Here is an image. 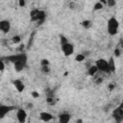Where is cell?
<instances>
[{
	"instance_id": "cell-1",
	"label": "cell",
	"mask_w": 123,
	"mask_h": 123,
	"mask_svg": "<svg viewBox=\"0 0 123 123\" xmlns=\"http://www.w3.org/2000/svg\"><path fill=\"white\" fill-rule=\"evenodd\" d=\"M118 28H119V23H118L117 19L115 17H111L108 20V32H109V34L111 36H114L118 32Z\"/></svg>"
},
{
	"instance_id": "cell-2",
	"label": "cell",
	"mask_w": 123,
	"mask_h": 123,
	"mask_svg": "<svg viewBox=\"0 0 123 123\" xmlns=\"http://www.w3.org/2000/svg\"><path fill=\"white\" fill-rule=\"evenodd\" d=\"M95 65L98 68V71H101L104 73H111L110 68H109V64H108V61H106L104 59H99L96 61Z\"/></svg>"
},
{
	"instance_id": "cell-3",
	"label": "cell",
	"mask_w": 123,
	"mask_h": 123,
	"mask_svg": "<svg viewBox=\"0 0 123 123\" xmlns=\"http://www.w3.org/2000/svg\"><path fill=\"white\" fill-rule=\"evenodd\" d=\"M26 63H27V57H26V55L24 54L18 61H16V62L13 63V66H14L15 71H17V72L22 71V70L25 68Z\"/></svg>"
},
{
	"instance_id": "cell-4",
	"label": "cell",
	"mask_w": 123,
	"mask_h": 123,
	"mask_svg": "<svg viewBox=\"0 0 123 123\" xmlns=\"http://www.w3.org/2000/svg\"><path fill=\"white\" fill-rule=\"evenodd\" d=\"M61 47H62V51L63 52V54L65 56H67V57L68 56H71L73 54V52H74V47L69 42H66V43L61 45Z\"/></svg>"
},
{
	"instance_id": "cell-5",
	"label": "cell",
	"mask_w": 123,
	"mask_h": 123,
	"mask_svg": "<svg viewBox=\"0 0 123 123\" xmlns=\"http://www.w3.org/2000/svg\"><path fill=\"white\" fill-rule=\"evenodd\" d=\"M113 117L115 118L116 122H121L123 119V109L122 106L118 107L115 109V111H113Z\"/></svg>"
},
{
	"instance_id": "cell-6",
	"label": "cell",
	"mask_w": 123,
	"mask_h": 123,
	"mask_svg": "<svg viewBox=\"0 0 123 123\" xmlns=\"http://www.w3.org/2000/svg\"><path fill=\"white\" fill-rule=\"evenodd\" d=\"M11 30V23L8 20H1L0 21V31L3 33H8Z\"/></svg>"
},
{
	"instance_id": "cell-7",
	"label": "cell",
	"mask_w": 123,
	"mask_h": 123,
	"mask_svg": "<svg viewBox=\"0 0 123 123\" xmlns=\"http://www.w3.org/2000/svg\"><path fill=\"white\" fill-rule=\"evenodd\" d=\"M16 117H17V120L21 123L25 122L26 121V118H27V112L25 111V110L23 109H19L16 112Z\"/></svg>"
},
{
	"instance_id": "cell-8",
	"label": "cell",
	"mask_w": 123,
	"mask_h": 123,
	"mask_svg": "<svg viewBox=\"0 0 123 123\" xmlns=\"http://www.w3.org/2000/svg\"><path fill=\"white\" fill-rule=\"evenodd\" d=\"M13 86L15 87V89L18 91V92H22L25 88V86L23 84V82L21 80H14L13 81Z\"/></svg>"
},
{
	"instance_id": "cell-9",
	"label": "cell",
	"mask_w": 123,
	"mask_h": 123,
	"mask_svg": "<svg viewBox=\"0 0 123 123\" xmlns=\"http://www.w3.org/2000/svg\"><path fill=\"white\" fill-rule=\"evenodd\" d=\"M13 109V107H9V106H3L0 104V119L3 118L7 112H9L10 111H12Z\"/></svg>"
},
{
	"instance_id": "cell-10",
	"label": "cell",
	"mask_w": 123,
	"mask_h": 123,
	"mask_svg": "<svg viewBox=\"0 0 123 123\" xmlns=\"http://www.w3.org/2000/svg\"><path fill=\"white\" fill-rule=\"evenodd\" d=\"M45 18V12L43 11H38L37 10V12L36 14V16L34 18H32V20H35V21H38V22H42Z\"/></svg>"
},
{
	"instance_id": "cell-11",
	"label": "cell",
	"mask_w": 123,
	"mask_h": 123,
	"mask_svg": "<svg viewBox=\"0 0 123 123\" xmlns=\"http://www.w3.org/2000/svg\"><path fill=\"white\" fill-rule=\"evenodd\" d=\"M39 115H40V119L42 121H44V122H48V121L52 120V118H53V115L51 113H49V112H46V111L40 112Z\"/></svg>"
},
{
	"instance_id": "cell-12",
	"label": "cell",
	"mask_w": 123,
	"mask_h": 123,
	"mask_svg": "<svg viewBox=\"0 0 123 123\" xmlns=\"http://www.w3.org/2000/svg\"><path fill=\"white\" fill-rule=\"evenodd\" d=\"M70 120V115H69V113H61L60 115H59V121L60 122H62V123H66V122H68Z\"/></svg>"
},
{
	"instance_id": "cell-13",
	"label": "cell",
	"mask_w": 123,
	"mask_h": 123,
	"mask_svg": "<svg viewBox=\"0 0 123 123\" xmlns=\"http://www.w3.org/2000/svg\"><path fill=\"white\" fill-rule=\"evenodd\" d=\"M24 54H17V55H12V56H10V57H8L7 59L11 62H12V63H14L16 61H18L22 56H23Z\"/></svg>"
},
{
	"instance_id": "cell-14",
	"label": "cell",
	"mask_w": 123,
	"mask_h": 123,
	"mask_svg": "<svg viewBox=\"0 0 123 123\" xmlns=\"http://www.w3.org/2000/svg\"><path fill=\"white\" fill-rule=\"evenodd\" d=\"M97 72H98V68L96 67V65H91L88 67V75L93 77L97 74Z\"/></svg>"
},
{
	"instance_id": "cell-15",
	"label": "cell",
	"mask_w": 123,
	"mask_h": 123,
	"mask_svg": "<svg viewBox=\"0 0 123 123\" xmlns=\"http://www.w3.org/2000/svg\"><path fill=\"white\" fill-rule=\"evenodd\" d=\"M108 64H109L110 71L111 72H114L115 71V63H114V61H113V57H111L110 59V61L108 62Z\"/></svg>"
},
{
	"instance_id": "cell-16",
	"label": "cell",
	"mask_w": 123,
	"mask_h": 123,
	"mask_svg": "<svg viewBox=\"0 0 123 123\" xmlns=\"http://www.w3.org/2000/svg\"><path fill=\"white\" fill-rule=\"evenodd\" d=\"M41 72L43 74H49L50 73V67H49V65H41Z\"/></svg>"
},
{
	"instance_id": "cell-17",
	"label": "cell",
	"mask_w": 123,
	"mask_h": 123,
	"mask_svg": "<svg viewBox=\"0 0 123 123\" xmlns=\"http://www.w3.org/2000/svg\"><path fill=\"white\" fill-rule=\"evenodd\" d=\"M102 8H103V4H102L101 2H97V3L94 5V8H93V9H94L95 11H98V10H101Z\"/></svg>"
},
{
	"instance_id": "cell-18",
	"label": "cell",
	"mask_w": 123,
	"mask_h": 123,
	"mask_svg": "<svg viewBox=\"0 0 123 123\" xmlns=\"http://www.w3.org/2000/svg\"><path fill=\"white\" fill-rule=\"evenodd\" d=\"M84 60H85V55H83V54L77 55V57H76V61H77V62H82V61H84Z\"/></svg>"
},
{
	"instance_id": "cell-19",
	"label": "cell",
	"mask_w": 123,
	"mask_h": 123,
	"mask_svg": "<svg viewBox=\"0 0 123 123\" xmlns=\"http://www.w3.org/2000/svg\"><path fill=\"white\" fill-rule=\"evenodd\" d=\"M106 4L110 7H113L115 5V0H106Z\"/></svg>"
},
{
	"instance_id": "cell-20",
	"label": "cell",
	"mask_w": 123,
	"mask_h": 123,
	"mask_svg": "<svg viewBox=\"0 0 123 123\" xmlns=\"http://www.w3.org/2000/svg\"><path fill=\"white\" fill-rule=\"evenodd\" d=\"M20 40H21V38H20V37H18V36H15V37H12V42H13V43H19Z\"/></svg>"
},
{
	"instance_id": "cell-21",
	"label": "cell",
	"mask_w": 123,
	"mask_h": 123,
	"mask_svg": "<svg viewBox=\"0 0 123 123\" xmlns=\"http://www.w3.org/2000/svg\"><path fill=\"white\" fill-rule=\"evenodd\" d=\"M60 40H61V45H62V44H64V43L68 42V41H67V39H66V37H63V36H61V37H60Z\"/></svg>"
},
{
	"instance_id": "cell-22",
	"label": "cell",
	"mask_w": 123,
	"mask_h": 123,
	"mask_svg": "<svg viewBox=\"0 0 123 123\" xmlns=\"http://www.w3.org/2000/svg\"><path fill=\"white\" fill-rule=\"evenodd\" d=\"M82 25H83L84 27L87 28V27H89V26H90V21H88V20H85V21H83V22H82Z\"/></svg>"
},
{
	"instance_id": "cell-23",
	"label": "cell",
	"mask_w": 123,
	"mask_h": 123,
	"mask_svg": "<svg viewBox=\"0 0 123 123\" xmlns=\"http://www.w3.org/2000/svg\"><path fill=\"white\" fill-rule=\"evenodd\" d=\"M40 64H41V65H49V61L46 60V59H43V60H41Z\"/></svg>"
},
{
	"instance_id": "cell-24",
	"label": "cell",
	"mask_w": 123,
	"mask_h": 123,
	"mask_svg": "<svg viewBox=\"0 0 123 123\" xmlns=\"http://www.w3.org/2000/svg\"><path fill=\"white\" fill-rule=\"evenodd\" d=\"M5 69V63L2 60H0V71H3Z\"/></svg>"
},
{
	"instance_id": "cell-25",
	"label": "cell",
	"mask_w": 123,
	"mask_h": 123,
	"mask_svg": "<svg viewBox=\"0 0 123 123\" xmlns=\"http://www.w3.org/2000/svg\"><path fill=\"white\" fill-rule=\"evenodd\" d=\"M114 55H115V57H119V56H120V51H119L118 49H115V51H114Z\"/></svg>"
},
{
	"instance_id": "cell-26",
	"label": "cell",
	"mask_w": 123,
	"mask_h": 123,
	"mask_svg": "<svg viewBox=\"0 0 123 123\" xmlns=\"http://www.w3.org/2000/svg\"><path fill=\"white\" fill-rule=\"evenodd\" d=\"M19 6L20 7H24L25 6V1L24 0H19Z\"/></svg>"
},
{
	"instance_id": "cell-27",
	"label": "cell",
	"mask_w": 123,
	"mask_h": 123,
	"mask_svg": "<svg viewBox=\"0 0 123 123\" xmlns=\"http://www.w3.org/2000/svg\"><path fill=\"white\" fill-rule=\"evenodd\" d=\"M32 95H33V97H35V98H37V97H38V93H37L36 91H34V92H32Z\"/></svg>"
},
{
	"instance_id": "cell-28",
	"label": "cell",
	"mask_w": 123,
	"mask_h": 123,
	"mask_svg": "<svg viewBox=\"0 0 123 123\" xmlns=\"http://www.w3.org/2000/svg\"><path fill=\"white\" fill-rule=\"evenodd\" d=\"M47 102H48L49 104H53V103H54V100H53L52 98H48V99H47Z\"/></svg>"
}]
</instances>
